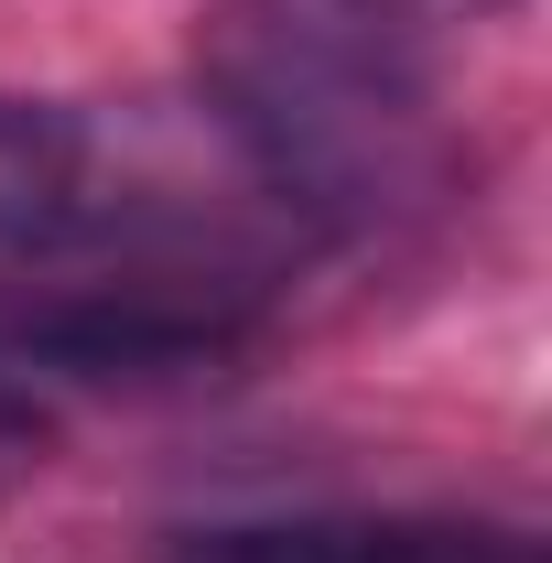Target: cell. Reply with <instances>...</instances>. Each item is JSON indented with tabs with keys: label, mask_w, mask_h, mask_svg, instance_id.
Listing matches in <instances>:
<instances>
[{
	"label": "cell",
	"mask_w": 552,
	"mask_h": 563,
	"mask_svg": "<svg viewBox=\"0 0 552 563\" xmlns=\"http://www.w3.org/2000/svg\"><path fill=\"white\" fill-rule=\"evenodd\" d=\"M196 76H207L217 120L239 131V152L281 185V207L325 217V228H379L433 185L412 66L336 55V44H314V33L239 0L196 44Z\"/></svg>",
	"instance_id": "cell-1"
},
{
	"label": "cell",
	"mask_w": 552,
	"mask_h": 563,
	"mask_svg": "<svg viewBox=\"0 0 552 563\" xmlns=\"http://www.w3.org/2000/svg\"><path fill=\"white\" fill-rule=\"evenodd\" d=\"M163 563H542V542L487 520H412V509H292V520H217Z\"/></svg>",
	"instance_id": "cell-2"
},
{
	"label": "cell",
	"mask_w": 552,
	"mask_h": 563,
	"mask_svg": "<svg viewBox=\"0 0 552 563\" xmlns=\"http://www.w3.org/2000/svg\"><path fill=\"white\" fill-rule=\"evenodd\" d=\"M98 217V131L55 98H0V250H55Z\"/></svg>",
	"instance_id": "cell-3"
},
{
	"label": "cell",
	"mask_w": 552,
	"mask_h": 563,
	"mask_svg": "<svg viewBox=\"0 0 552 563\" xmlns=\"http://www.w3.org/2000/svg\"><path fill=\"white\" fill-rule=\"evenodd\" d=\"M250 11H272V22H292V33L336 44V55H368V66H412L390 0H250Z\"/></svg>",
	"instance_id": "cell-4"
}]
</instances>
